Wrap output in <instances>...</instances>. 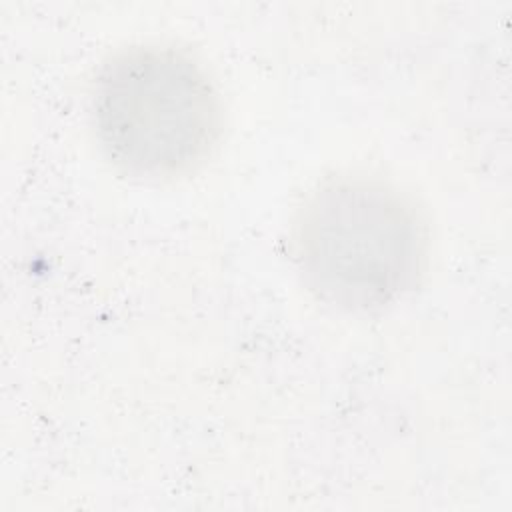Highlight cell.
Returning <instances> with one entry per match:
<instances>
[{
    "label": "cell",
    "instance_id": "obj_1",
    "mask_svg": "<svg viewBox=\"0 0 512 512\" xmlns=\"http://www.w3.org/2000/svg\"><path fill=\"white\" fill-rule=\"evenodd\" d=\"M290 258L302 286L346 314L378 312L418 286L430 250L422 208L368 174L326 178L296 208Z\"/></svg>",
    "mask_w": 512,
    "mask_h": 512
},
{
    "label": "cell",
    "instance_id": "obj_2",
    "mask_svg": "<svg viewBox=\"0 0 512 512\" xmlns=\"http://www.w3.org/2000/svg\"><path fill=\"white\" fill-rule=\"evenodd\" d=\"M100 150L122 174L172 180L216 150L224 108L206 68L172 44L142 42L110 54L92 88Z\"/></svg>",
    "mask_w": 512,
    "mask_h": 512
}]
</instances>
